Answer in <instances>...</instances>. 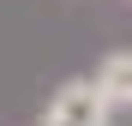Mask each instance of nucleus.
Returning a JSON list of instances; mask_svg holds the SVG:
<instances>
[{
  "label": "nucleus",
  "mask_w": 132,
  "mask_h": 126,
  "mask_svg": "<svg viewBox=\"0 0 132 126\" xmlns=\"http://www.w3.org/2000/svg\"><path fill=\"white\" fill-rule=\"evenodd\" d=\"M108 108H114V102L102 96V84H66V90L54 96V108H48L42 126H102Z\"/></svg>",
  "instance_id": "obj_1"
},
{
  "label": "nucleus",
  "mask_w": 132,
  "mask_h": 126,
  "mask_svg": "<svg viewBox=\"0 0 132 126\" xmlns=\"http://www.w3.org/2000/svg\"><path fill=\"white\" fill-rule=\"evenodd\" d=\"M96 84H102L108 102H126V108H132V54H108L102 72H96Z\"/></svg>",
  "instance_id": "obj_2"
}]
</instances>
